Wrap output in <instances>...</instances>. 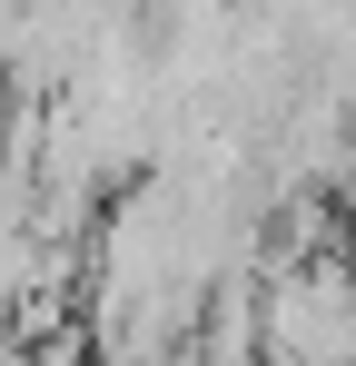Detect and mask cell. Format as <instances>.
<instances>
[{
    "label": "cell",
    "mask_w": 356,
    "mask_h": 366,
    "mask_svg": "<svg viewBox=\"0 0 356 366\" xmlns=\"http://www.w3.org/2000/svg\"><path fill=\"white\" fill-rule=\"evenodd\" d=\"M337 218H347V228H337V247H347V257H356V198H347V208H337Z\"/></svg>",
    "instance_id": "cell-1"
}]
</instances>
